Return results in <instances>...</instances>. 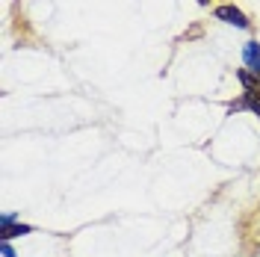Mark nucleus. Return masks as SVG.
I'll list each match as a JSON object with an SVG mask.
<instances>
[{
    "label": "nucleus",
    "mask_w": 260,
    "mask_h": 257,
    "mask_svg": "<svg viewBox=\"0 0 260 257\" xmlns=\"http://www.w3.org/2000/svg\"><path fill=\"white\" fill-rule=\"evenodd\" d=\"M216 18L219 21H225V24H234V27H240V30H245L248 27V18L237 9V6H231V3H222V6H216Z\"/></svg>",
    "instance_id": "f257e3e1"
},
{
    "label": "nucleus",
    "mask_w": 260,
    "mask_h": 257,
    "mask_svg": "<svg viewBox=\"0 0 260 257\" xmlns=\"http://www.w3.org/2000/svg\"><path fill=\"white\" fill-rule=\"evenodd\" d=\"M24 234H32V228L30 225H9V228H3V240L9 242L12 237H24Z\"/></svg>",
    "instance_id": "39448f33"
},
{
    "label": "nucleus",
    "mask_w": 260,
    "mask_h": 257,
    "mask_svg": "<svg viewBox=\"0 0 260 257\" xmlns=\"http://www.w3.org/2000/svg\"><path fill=\"white\" fill-rule=\"evenodd\" d=\"M3 257H15V251H12V245L3 240Z\"/></svg>",
    "instance_id": "423d86ee"
},
{
    "label": "nucleus",
    "mask_w": 260,
    "mask_h": 257,
    "mask_svg": "<svg viewBox=\"0 0 260 257\" xmlns=\"http://www.w3.org/2000/svg\"><path fill=\"white\" fill-rule=\"evenodd\" d=\"M198 3H201V6H207V3H210V0H198Z\"/></svg>",
    "instance_id": "0eeeda50"
},
{
    "label": "nucleus",
    "mask_w": 260,
    "mask_h": 257,
    "mask_svg": "<svg viewBox=\"0 0 260 257\" xmlns=\"http://www.w3.org/2000/svg\"><path fill=\"white\" fill-rule=\"evenodd\" d=\"M237 77H240V83L245 86V92H254V95H260V74H251V71H240Z\"/></svg>",
    "instance_id": "7ed1b4c3"
},
{
    "label": "nucleus",
    "mask_w": 260,
    "mask_h": 257,
    "mask_svg": "<svg viewBox=\"0 0 260 257\" xmlns=\"http://www.w3.org/2000/svg\"><path fill=\"white\" fill-rule=\"evenodd\" d=\"M243 62L251 74H260V45L257 42H245L243 45Z\"/></svg>",
    "instance_id": "f03ea898"
},
{
    "label": "nucleus",
    "mask_w": 260,
    "mask_h": 257,
    "mask_svg": "<svg viewBox=\"0 0 260 257\" xmlns=\"http://www.w3.org/2000/svg\"><path fill=\"white\" fill-rule=\"evenodd\" d=\"M240 107H248L251 113L260 118V95H254V92H245V98H243V104H237L234 110H240Z\"/></svg>",
    "instance_id": "20e7f679"
}]
</instances>
